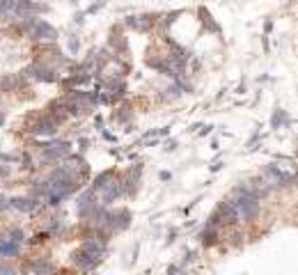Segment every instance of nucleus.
I'll use <instances>...</instances> for the list:
<instances>
[{"mask_svg": "<svg viewBox=\"0 0 298 275\" xmlns=\"http://www.w3.org/2000/svg\"><path fill=\"white\" fill-rule=\"evenodd\" d=\"M222 165H225V163H222V161H216V163H213V165H211V172H218V170H220Z\"/></svg>", "mask_w": 298, "mask_h": 275, "instance_id": "obj_28", "label": "nucleus"}, {"mask_svg": "<svg viewBox=\"0 0 298 275\" xmlns=\"http://www.w3.org/2000/svg\"><path fill=\"white\" fill-rule=\"evenodd\" d=\"M12 10L17 12L21 19H30L35 12H37V5H35L33 0H17V3L12 5Z\"/></svg>", "mask_w": 298, "mask_h": 275, "instance_id": "obj_13", "label": "nucleus"}, {"mask_svg": "<svg viewBox=\"0 0 298 275\" xmlns=\"http://www.w3.org/2000/svg\"><path fill=\"white\" fill-rule=\"evenodd\" d=\"M168 179H172V174H170V172H161V181H168Z\"/></svg>", "mask_w": 298, "mask_h": 275, "instance_id": "obj_30", "label": "nucleus"}, {"mask_svg": "<svg viewBox=\"0 0 298 275\" xmlns=\"http://www.w3.org/2000/svg\"><path fill=\"white\" fill-rule=\"evenodd\" d=\"M200 241L204 248H211V245H216L218 243V229H213V227H204V232L200 234Z\"/></svg>", "mask_w": 298, "mask_h": 275, "instance_id": "obj_14", "label": "nucleus"}, {"mask_svg": "<svg viewBox=\"0 0 298 275\" xmlns=\"http://www.w3.org/2000/svg\"><path fill=\"white\" fill-rule=\"evenodd\" d=\"M179 270H184V266H168V273H179Z\"/></svg>", "mask_w": 298, "mask_h": 275, "instance_id": "obj_29", "label": "nucleus"}, {"mask_svg": "<svg viewBox=\"0 0 298 275\" xmlns=\"http://www.w3.org/2000/svg\"><path fill=\"white\" fill-rule=\"evenodd\" d=\"M19 83H21V76H17V78H14V76H7V78H3V81H0V87H3L5 92H10V90H14Z\"/></svg>", "mask_w": 298, "mask_h": 275, "instance_id": "obj_19", "label": "nucleus"}, {"mask_svg": "<svg viewBox=\"0 0 298 275\" xmlns=\"http://www.w3.org/2000/svg\"><path fill=\"white\" fill-rule=\"evenodd\" d=\"M5 124V113H3V110H0V126Z\"/></svg>", "mask_w": 298, "mask_h": 275, "instance_id": "obj_33", "label": "nucleus"}, {"mask_svg": "<svg viewBox=\"0 0 298 275\" xmlns=\"http://www.w3.org/2000/svg\"><path fill=\"white\" fill-rule=\"evenodd\" d=\"M33 37L35 39H44V42H55V39H58V30H55L49 21H35Z\"/></svg>", "mask_w": 298, "mask_h": 275, "instance_id": "obj_8", "label": "nucleus"}, {"mask_svg": "<svg viewBox=\"0 0 298 275\" xmlns=\"http://www.w3.org/2000/svg\"><path fill=\"white\" fill-rule=\"evenodd\" d=\"M42 149H49L55 158H67L71 154V145L67 140H60V142H42Z\"/></svg>", "mask_w": 298, "mask_h": 275, "instance_id": "obj_11", "label": "nucleus"}, {"mask_svg": "<svg viewBox=\"0 0 298 275\" xmlns=\"http://www.w3.org/2000/svg\"><path fill=\"white\" fill-rule=\"evenodd\" d=\"M7 236H10L14 243H23V241H26V232H23L21 227H12L10 232H7Z\"/></svg>", "mask_w": 298, "mask_h": 275, "instance_id": "obj_20", "label": "nucleus"}, {"mask_svg": "<svg viewBox=\"0 0 298 275\" xmlns=\"http://www.w3.org/2000/svg\"><path fill=\"white\" fill-rule=\"evenodd\" d=\"M110 49H115V53H126L129 44H126V37L122 33H113L110 37Z\"/></svg>", "mask_w": 298, "mask_h": 275, "instance_id": "obj_15", "label": "nucleus"}, {"mask_svg": "<svg viewBox=\"0 0 298 275\" xmlns=\"http://www.w3.org/2000/svg\"><path fill=\"white\" fill-rule=\"evenodd\" d=\"M0 273H14V268H10V266H0Z\"/></svg>", "mask_w": 298, "mask_h": 275, "instance_id": "obj_31", "label": "nucleus"}, {"mask_svg": "<svg viewBox=\"0 0 298 275\" xmlns=\"http://www.w3.org/2000/svg\"><path fill=\"white\" fill-rule=\"evenodd\" d=\"M264 177L271 179L268 183H271V186H277V188H280V186L284 188V186H291V183H293V174L291 172H282L277 165H268V167H266Z\"/></svg>", "mask_w": 298, "mask_h": 275, "instance_id": "obj_5", "label": "nucleus"}, {"mask_svg": "<svg viewBox=\"0 0 298 275\" xmlns=\"http://www.w3.org/2000/svg\"><path fill=\"white\" fill-rule=\"evenodd\" d=\"M10 206H12V209H17V211L28 213V211L39 209V206H42V200H39V197H12Z\"/></svg>", "mask_w": 298, "mask_h": 275, "instance_id": "obj_9", "label": "nucleus"}, {"mask_svg": "<svg viewBox=\"0 0 298 275\" xmlns=\"http://www.w3.org/2000/svg\"><path fill=\"white\" fill-rule=\"evenodd\" d=\"M28 270H33V273H53L55 266L49 264V261H44V259H35L28 264Z\"/></svg>", "mask_w": 298, "mask_h": 275, "instance_id": "obj_16", "label": "nucleus"}, {"mask_svg": "<svg viewBox=\"0 0 298 275\" xmlns=\"http://www.w3.org/2000/svg\"><path fill=\"white\" fill-rule=\"evenodd\" d=\"M97 206V190L94 188H85L76 200V211L81 218H90L92 209Z\"/></svg>", "mask_w": 298, "mask_h": 275, "instance_id": "obj_3", "label": "nucleus"}, {"mask_svg": "<svg viewBox=\"0 0 298 275\" xmlns=\"http://www.w3.org/2000/svg\"><path fill=\"white\" fill-rule=\"evenodd\" d=\"M200 19H202V23H204L206 28H209V33H216V35L220 33V26H218L216 21H213V19H211V14H209V12H206L204 7L200 10Z\"/></svg>", "mask_w": 298, "mask_h": 275, "instance_id": "obj_17", "label": "nucleus"}, {"mask_svg": "<svg viewBox=\"0 0 298 275\" xmlns=\"http://www.w3.org/2000/svg\"><path fill=\"white\" fill-rule=\"evenodd\" d=\"M21 252V243H14L7 234H0V259L17 257Z\"/></svg>", "mask_w": 298, "mask_h": 275, "instance_id": "obj_10", "label": "nucleus"}, {"mask_svg": "<svg viewBox=\"0 0 298 275\" xmlns=\"http://www.w3.org/2000/svg\"><path fill=\"white\" fill-rule=\"evenodd\" d=\"M51 232H53V234L65 232V222L60 220V218H53V220H51Z\"/></svg>", "mask_w": 298, "mask_h": 275, "instance_id": "obj_22", "label": "nucleus"}, {"mask_svg": "<svg viewBox=\"0 0 298 275\" xmlns=\"http://www.w3.org/2000/svg\"><path fill=\"white\" fill-rule=\"evenodd\" d=\"M277 124H287L289 126V117L284 110H275V115H273V129H277Z\"/></svg>", "mask_w": 298, "mask_h": 275, "instance_id": "obj_21", "label": "nucleus"}, {"mask_svg": "<svg viewBox=\"0 0 298 275\" xmlns=\"http://www.w3.org/2000/svg\"><path fill=\"white\" fill-rule=\"evenodd\" d=\"M218 213H220V218L225 222H229V225L238 220V211H236V206H234V202L229 200V197H227V200H222L220 204H218Z\"/></svg>", "mask_w": 298, "mask_h": 275, "instance_id": "obj_12", "label": "nucleus"}, {"mask_svg": "<svg viewBox=\"0 0 298 275\" xmlns=\"http://www.w3.org/2000/svg\"><path fill=\"white\" fill-rule=\"evenodd\" d=\"M129 115H131V108L126 106V108H122L117 115H115V119H117V122H126V119H129Z\"/></svg>", "mask_w": 298, "mask_h": 275, "instance_id": "obj_23", "label": "nucleus"}, {"mask_svg": "<svg viewBox=\"0 0 298 275\" xmlns=\"http://www.w3.org/2000/svg\"><path fill=\"white\" fill-rule=\"evenodd\" d=\"M46 238H49V232H39L37 236L33 238V243H35V245H37V243H44V241H46Z\"/></svg>", "mask_w": 298, "mask_h": 275, "instance_id": "obj_24", "label": "nucleus"}, {"mask_svg": "<svg viewBox=\"0 0 298 275\" xmlns=\"http://www.w3.org/2000/svg\"><path fill=\"white\" fill-rule=\"evenodd\" d=\"M10 174V165L7 163H0V177H7Z\"/></svg>", "mask_w": 298, "mask_h": 275, "instance_id": "obj_26", "label": "nucleus"}, {"mask_svg": "<svg viewBox=\"0 0 298 275\" xmlns=\"http://www.w3.org/2000/svg\"><path fill=\"white\" fill-rule=\"evenodd\" d=\"M7 209H12V206H10V200L0 195V211H7Z\"/></svg>", "mask_w": 298, "mask_h": 275, "instance_id": "obj_25", "label": "nucleus"}, {"mask_svg": "<svg viewBox=\"0 0 298 275\" xmlns=\"http://www.w3.org/2000/svg\"><path fill=\"white\" fill-rule=\"evenodd\" d=\"M101 257L103 254L81 248V250H76V252L71 254V261H74V266L81 268V270H94L99 264H101Z\"/></svg>", "mask_w": 298, "mask_h": 275, "instance_id": "obj_1", "label": "nucleus"}, {"mask_svg": "<svg viewBox=\"0 0 298 275\" xmlns=\"http://www.w3.org/2000/svg\"><path fill=\"white\" fill-rule=\"evenodd\" d=\"M103 225L108 227L110 232H115V234L124 232L126 227L131 225V213H129L126 209L117 211V213H108V216H106V222H103Z\"/></svg>", "mask_w": 298, "mask_h": 275, "instance_id": "obj_4", "label": "nucleus"}, {"mask_svg": "<svg viewBox=\"0 0 298 275\" xmlns=\"http://www.w3.org/2000/svg\"><path fill=\"white\" fill-rule=\"evenodd\" d=\"M69 49L74 51V53H76V51H78V42H76V39H74V37L69 39Z\"/></svg>", "mask_w": 298, "mask_h": 275, "instance_id": "obj_27", "label": "nucleus"}, {"mask_svg": "<svg viewBox=\"0 0 298 275\" xmlns=\"http://www.w3.org/2000/svg\"><path fill=\"white\" fill-rule=\"evenodd\" d=\"M174 147H177V140H168V147H165V149H174Z\"/></svg>", "mask_w": 298, "mask_h": 275, "instance_id": "obj_32", "label": "nucleus"}, {"mask_svg": "<svg viewBox=\"0 0 298 275\" xmlns=\"http://www.w3.org/2000/svg\"><path fill=\"white\" fill-rule=\"evenodd\" d=\"M101 193H103V206H108V204H113L115 200H119L122 195H124V188H122V181H117V179H110L106 186L101 188Z\"/></svg>", "mask_w": 298, "mask_h": 275, "instance_id": "obj_7", "label": "nucleus"}, {"mask_svg": "<svg viewBox=\"0 0 298 275\" xmlns=\"http://www.w3.org/2000/svg\"><path fill=\"white\" fill-rule=\"evenodd\" d=\"M23 74L30 76V78H35V81H42V83H55L58 81V74H55L53 67L42 65V62H35V65L28 67Z\"/></svg>", "mask_w": 298, "mask_h": 275, "instance_id": "obj_2", "label": "nucleus"}, {"mask_svg": "<svg viewBox=\"0 0 298 275\" xmlns=\"http://www.w3.org/2000/svg\"><path fill=\"white\" fill-rule=\"evenodd\" d=\"M113 177H115V170H106V172H101V174H99L97 179H94L92 188H94V190H101L103 186H106V183H108V181H110V179H113Z\"/></svg>", "mask_w": 298, "mask_h": 275, "instance_id": "obj_18", "label": "nucleus"}, {"mask_svg": "<svg viewBox=\"0 0 298 275\" xmlns=\"http://www.w3.org/2000/svg\"><path fill=\"white\" fill-rule=\"evenodd\" d=\"M28 131H30L33 135H37V138H51V135H55V131H58V124H55L51 117H42Z\"/></svg>", "mask_w": 298, "mask_h": 275, "instance_id": "obj_6", "label": "nucleus"}]
</instances>
